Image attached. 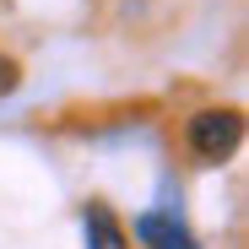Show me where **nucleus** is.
Segmentation results:
<instances>
[{
	"label": "nucleus",
	"instance_id": "obj_1",
	"mask_svg": "<svg viewBox=\"0 0 249 249\" xmlns=\"http://www.w3.org/2000/svg\"><path fill=\"white\" fill-rule=\"evenodd\" d=\"M190 152L200 157V162H222V157H233V146H238V136H244V119L233 114V108H200L195 119H190Z\"/></svg>",
	"mask_w": 249,
	"mask_h": 249
},
{
	"label": "nucleus",
	"instance_id": "obj_3",
	"mask_svg": "<svg viewBox=\"0 0 249 249\" xmlns=\"http://www.w3.org/2000/svg\"><path fill=\"white\" fill-rule=\"evenodd\" d=\"M87 249H124V228L108 206H87Z\"/></svg>",
	"mask_w": 249,
	"mask_h": 249
},
{
	"label": "nucleus",
	"instance_id": "obj_4",
	"mask_svg": "<svg viewBox=\"0 0 249 249\" xmlns=\"http://www.w3.org/2000/svg\"><path fill=\"white\" fill-rule=\"evenodd\" d=\"M11 87H17V65L0 60V92H11Z\"/></svg>",
	"mask_w": 249,
	"mask_h": 249
},
{
	"label": "nucleus",
	"instance_id": "obj_2",
	"mask_svg": "<svg viewBox=\"0 0 249 249\" xmlns=\"http://www.w3.org/2000/svg\"><path fill=\"white\" fill-rule=\"evenodd\" d=\"M136 238H141L146 249H195L190 228L174 222L168 212H146V217H136Z\"/></svg>",
	"mask_w": 249,
	"mask_h": 249
}]
</instances>
